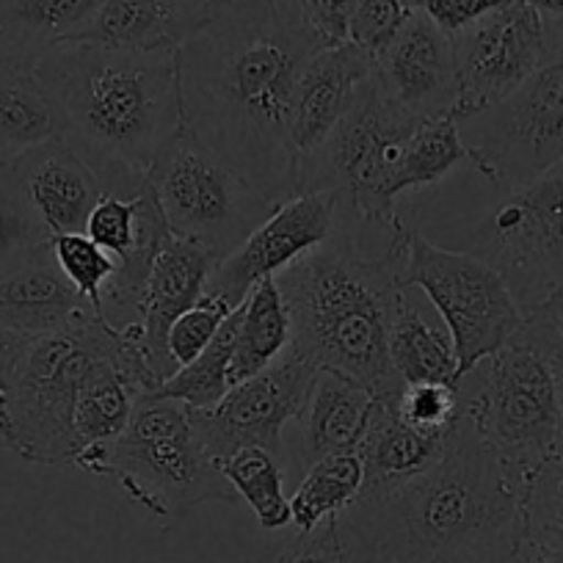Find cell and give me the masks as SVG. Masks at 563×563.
Wrapping results in <instances>:
<instances>
[{
    "label": "cell",
    "instance_id": "cell-1",
    "mask_svg": "<svg viewBox=\"0 0 563 563\" xmlns=\"http://www.w3.org/2000/svg\"><path fill=\"white\" fill-rule=\"evenodd\" d=\"M321 47L299 0H219L175 51L183 128L274 205L296 197L290 100Z\"/></svg>",
    "mask_w": 563,
    "mask_h": 563
},
{
    "label": "cell",
    "instance_id": "cell-2",
    "mask_svg": "<svg viewBox=\"0 0 563 563\" xmlns=\"http://www.w3.org/2000/svg\"><path fill=\"white\" fill-rule=\"evenodd\" d=\"M345 563H506L522 541V489L459 415L440 462L338 514Z\"/></svg>",
    "mask_w": 563,
    "mask_h": 563
},
{
    "label": "cell",
    "instance_id": "cell-3",
    "mask_svg": "<svg viewBox=\"0 0 563 563\" xmlns=\"http://www.w3.org/2000/svg\"><path fill=\"white\" fill-rule=\"evenodd\" d=\"M34 73L62 111V139L95 169L106 194L139 197L183 128L175 51L67 42L45 53Z\"/></svg>",
    "mask_w": 563,
    "mask_h": 563
},
{
    "label": "cell",
    "instance_id": "cell-4",
    "mask_svg": "<svg viewBox=\"0 0 563 563\" xmlns=\"http://www.w3.org/2000/svg\"><path fill=\"white\" fill-rule=\"evenodd\" d=\"M362 230L365 224L340 205L332 238L276 274V285L294 327L290 349L316 367L354 378L376 398H393L404 384L389 360V334L406 299L400 271L411 227L378 252L367 249Z\"/></svg>",
    "mask_w": 563,
    "mask_h": 563
},
{
    "label": "cell",
    "instance_id": "cell-5",
    "mask_svg": "<svg viewBox=\"0 0 563 563\" xmlns=\"http://www.w3.org/2000/svg\"><path fill=\"white\" fill-rule=\"evenodd\" d=\"M106 362H117L144 398L161 387L139 318L117 327L97 312H86L64 332L34 338L25 345L3 382L12 420L7 445L23 462L42 467L73 464L78 393Z\"/></svg>",
    "mask_w": 563,
    "mask_h": 563
},
{
    "label": "cell",
    "instance_id": "cell-6",
    "mask_svg": "<svg viewBox=\"0 0 563 563\" xmlns=\"http://www.w3.org/2000/svg\"><path fill=\"white\" fill-rule=\"evenodd\" d=\"M459 387L462 411L525 495L561 448V395L541 323L525 316L517 334L459 378Z\"/></svg>",
    "mask_w": 563,
    "mask_h": 563
},
{
    "label": "cell",
    "instance_id": "cell-7",
    "mask_svg": "<svg viewBox=\"0 0 563 563\" xmlns=\"http://www.w3.org/2000/svg\"><path fill=\"white\" fill-rule=\"evenodd\" d=\"M73 467L111 475L153 517L175 522L202 503H238V492L208 456L180 400L147 395L113 442L75 456Z\"/></svg>",
    "mask_w": 563,
    "mask_h": 563
},
{
    "label": "cell",
    "instance_id": "cell-8",
    "mask_svg": "<svg viewBox=\"0 0 563 563\" xmlns=\"http://www.w3.org/2000/svg\"><path fill=\"white\" fill-rule=\"evenodd\" d=\"M420 124L422 119L389 100L373 73L321 147L299 158L296 194L334 191L362 224L384 232L404 230L406 221L389 194V177L404 141Z\"/></svg>",
    "mask_w": 563,
    "mask_h": 563
},
{
    "label": "cell",
    "instance_id": "cell-9",
    "mask_svg": "<svg viewBox=\"0 0 563 563\" xmlns=\"http://www.w3.org/2000/svg\"><path fill=\"white\" fill-rule=\"evenodd\" d=\"M147 186L172 235L199 243L219 260L235 252L276 208L186 128L158 155Z\"/></svg>",
    "mask_w": 563,
    "mask_h": 563
},
{
    "label": "cell",
    "instance_id": "cell-10",
    "mask_svg": "<svg viewBox=\"0 0 563 563\" xmlns=\"http://www.w3.org/2000/svg\"><path fill=\"white\" fill-rule=\"evenodd\" d=\"M404 288H420L456 345L459 378L495 354L522 327L525 312L506 279L467 249H445L411 230L400 271Z\"/></svg>",
    "mask_w": 563,
    "mask_h": 563
},
{
    "label": "cell",
    "instance_id": "cell-11",
    "mask_svg": "<svg viewBox=\"0 0 563 563\" xmlns=\"http://www.w3.org/2000/svg\"><path fill=\"white\" fill-rule=\"evenodd\" d=\"M462 249L506 279L528 316L563 290V161L525 186L500 194L467 232Z\"/></svg>",
    "mask_w": 563,
    "mask_h": 563
},
{
    "label": "cell",
    "instance_id": "cell-12",
    "mask_svg": "<svg viewBox=\"0 0 563 563\" xmlns=\"http://www.w3.org/2000/svg\"><path fill=\"white\" fill-rule=\"evenodd\" d=\"M470 166L497 194L525 186L563 161V36L541 67L500 106L459 122Z\"/></svg>",
    "mask_w": 563,
    "mask_h": 563
},
{
    "label": "cell",
    "instance_id": "cell-13",
    "mask_svg": "<svg viewBox=\"0 0 563 563\" xmlns=\"http://www.w3.org/2000/svg\"><path fill=\"white\" fill-rule=\"evenodd\" d=\"M456 53L459 97L456 122L484 113L511 97L550 53V34L525 0H506L459 36Z\"/></svg>",
    "mask_w": 563,
    "mask_h": 563
},
{
    "label": "cell",
    "instance_id": "cell-14",
    "mask_svg": "<svg viewBox=\"0 0 563 563\" xmlns=\"http://www.w3.org/2000/svg\"><path fill=\"white\" fill-rule=\"evenodd\" d=\"M316 371L299 351L288 349L257 376L232 384L216 406L191 409V426L208 456L221 462L243 448H268L282 456V431L305 406Z\"/></svg>",
    "mask_w": 563,
    "mask_h": 563
},
{
    "label": "cell",
    "instance_id": "cell-15",
    "mask_svg": "<svg viewBox=\"0 0 563 563\" xmlns=\"http://www.w3.org/2000/svg\"><path fill=\"white\" fill-rule=\"evenodd\" d=\"M338 221L340 197L334 191L296 194L288 202L276 205L274 213L235 252L219 260L205 294L238 307L260 279L282 274L296 260L327 243L338 230Z\"/></svg>",
    "mask_w": 563,
    "mask_h": 563
},
{
    "label": "cell",
    "instance_id": "cell-16",
    "mask_svg": "<svg viewBox=\"0 0 563 563\" xmlns=\"http://www.w3.org/2000/svg\"><path fill=\"white\" fill-rule=\"evenodd\" d=\"M376 78L389 100L417 119L453 117L459 97L453 40L437 29L420 9L376 58Z\"/></svg>",
    "mask_w": 563,
    "mask_h": 563
},
{
    "label": "cell",
    "instance_id": "cell-17",
    "mask_svg": "<svg viewBox=\"0 0 563 563\" xmlns=\"http://www.w3.org/2000/svg\"><path fill=\"white\" fill-rule=\"evenodd\" d=\"M216 265H219V257L213 252L177 235L166 238L164 246L155 254L153 268L135 305V316L144 327V349L161 384L169 382L177 373L166 351L172 323L202 299Z\"/></svg>",
    "mask_w": 563,
    "mask_h": 563
},
{
    "label": "cell",
    "instance_id": "cell-18",
    "mask_svg": "<svg viewBox=\"0 0 563 563\" xmlns=\"http://www.w3.org/2000/svg\"><path fill=\"white\" fill-rule=\"evenodd\" d=\"M376 73V58L367 56L351 42L321 47L307 62L296 80L294 100H290L288 135L294 147L296 166L299 158L321 147L334 124L345 117L354 102L356 91L362 89L371 75Z\"/></svg>",
    "mask_w": 563,
    "mask_h": 563
},
{
    "label": "cell",
    "instance_id": "cell-19",
    "mask_svg": "<svg viewBox=\"0 0 563 563\" xmlns=\"http://www.w3.org/2000/svg\"><path fill=\"white\" fill-rule=\"evenodd\" d=\"M12 166L51 238L86 232V221L106 188L62 135L23 153Z\"/></svg>",
    "mask_w": 563,
    "mask_h": 563
},
{
    "label": "cell",
    "instance_id": "cell-20",
    "mask_svg": "<svg viewBox=\"0 0 563 563\" xmlns=\"http://www.w3.org/2000/svg\"><path fill=\"white\" fill-rule=\"evenodd\" d=\"M86 312L95 310L58 268L51 241L0 274V327L20 338L64 332Z\"/></svg>",
    "mask_w": 563,
    "mask_h": 563
},
{
    "label": "cell",
    "instance_id": "cell-21",
    "mask_svg": "<svg viewBox=\"0 0 563 563\" xmlns=\"http://www.w3.org/2000/svg\"><path fill=\"white\" fill-rule=\"evenodd\" d=\"M376 395L354 378L318 367L301 411L296 415V456L305 467L334 453H356L371 422Z\"/></svg>",
    "mask_w": 563,
    "mask_h": 563
},
{
    "label": "cell",
    "instance_id": "cell-22",
    "mask_svg": "<svg viewBox=\"0 0 563 563\" xmlns=\"http://www.w3.org/2000/svg\"><path fill=\"white\" fill-rule=\"evenodd\" d=\"M213 9V0H102L78 42L135 53L177 51Z\"/></svg>",
    "mask_w": 563,
    "mask_h": 563
},
{
    "label": "cell",
    "instance_id": "cell-23",
    "mask_svg": "<svg viewBox=\"0 0 563 563\" xmlns=\"http://www.w3.org/2000/svg\"><path fill=\"white\" fill-rule=\"evenodd\" d=\"M451 431H420L400 420L393 398H376L356 456L365 467L362 489H387L426 473L442 459Z\"/></svg>",
    "mask_w": 563,
    "mask_h": 563
},
{
    "label": "cell",
    "instance_id": "cell-24",
    "mask_svg": "<svg viewBox=\"0 0 563 563\" xmlns=\"http://www.w3.org/2000/svg\"><path fill=\"white\" fill-rule=\"evenodd\" d=\"M102 0H0V58L34 69L53 47L78 42Z\"/></svg>",
    "mask_w": 563,
    "mask_h": 563
},
{
    "label": "cell",
    "instance_id": "cell-25",
    "mask_svg": "<svg viewBox=\"0 0 563 563\" xmlns=\"http://www.w3.org/2000/svg\"><path fill=\"white\" fill-rule=\"evenodd\" d=\"M64 135V117L34 69L0 58V161L14 164L23 153Z\"/></svg>",
    "mask_w": 563,
    "mask_h": 563
},
{
    "label": "cell",
    "instance_id": "cell-26",
    "mask_svg": "<svg viewBox=\"0 0 563 563\" xmlns=\"http://www.w3.org/2000/svg\"><path fill=\"white\" fill-rule=\"evenodd\" d=\"M241 323H238L235 354L230 365V382L257 376L268 365H274L294 343L290 312L276 276H265L241 301Z\"/></svg>",
    "mask_w": 563,
    "mask_h": 563
},
{
    "label": "cell",
    "instance_id": "cell-27",
    "mask_svg": "<svg viewBox=\"0 0 563 563\" xmlns=\"http://www.w3.org/2000/svg\"><path fill=\"white\" fill-rule=\"evenodd\" d=\"M464 164H470V150L456 117L448 113V117L426 119L400 147L389 177V194L398 199L400 194L434 188Z\"/></svg>",
    "mask_w": 563,
    "mask_h": 563
},
{
    "label": "cell",
    "instance_id": "cell-28",
    "mask_svg": "<svg viewBox=\"0 0 563 563\" xmlns=\"http://www.w3.org/2000/svg\"><path fill=\"white\" fill-rule=\"evenodd\" d=\"M389 360L400 384L453 382L459 384V356L448 329L426 321L409 299L400 301L389 334Z\"/></svg>",
    "mask_w": 563,
    "mask_h": 563
},
{
    "label": "cell",
    "instance_id": "cell-29",
    "mask_svg": "<svg viewBox=\"0 0 563 563\" xmlns=\"http://www.w3.org/2000/svg\"><path fill=\"white\" fill-rule=\"evenodd\" d=\"M141 398L144 395L128 382L117 362L97 367L80 387L75 404V456L117 440L130 426V417Z\"/></svg>",
    "mask_w": 563,
    "mask_h": 563
},
{
    "label": "cell",
    "instance_id": "cell-30",
    "mask_svg": "<svg viewBox=\"0 0 563 563\" xmlns=\"http://www.w3.org/2000/svg\"><path fill=\"white\" fill-rule=\"evenodd\" d=\"M365 486V467L356 453H334L307 467L290 497V517L299 533H310L327 519L343 514Z\"/></svg>",
    "mask_w": 563,
    "mask_h": 563
},
{
    "label": "cell",
    "instance_id": "cell-31",
    "mask_svg": "<svg viewBox=\"0 0 563 563\" xmlns=\"http://www.w3.org/2000/svg\"><path fill=\"white\" fill-rule=\"evenodd\" d=\"M221 473L230 481L238 497L249 503L263 530H282L294 522L290 497L285 495L282 456L268 448H243L219 462Z\"/></svg>",
    "mask_w": 563,
    "mask_h": 563
},
{
    "label": "cell",
    "instance_id": "cell-32",
    "mask_svg": "<svg viewBox=\"0 0 563 563\" xmlns=\"http://www.w3.org/2000/svg\"><path fill=\"white\" fill-rule=\"evenodd\" d=\"M238 323H241V307L227 316L216 338L210 340L208 349L183 365L169 382L161 384L155 395L161 398H172L186 404L188 409H210L219 404L227 393H230V365L232 354H235V340H238Z\"/></svg>",
    "mask_w": 563,
    "mask_h": 563
},
{
    "label": "cell",
    "instance_id": "cell-33",
    "mask_svg": "<svg viewBox=\"0 0 563 563\" xmlns=\"http://www.w3.org/2000/svg\"><path fill=\"white\" fill-rule=\"evenodd\" d=\"M51 241V232L31 208L29 194L12 164L0 161V274Z\"/></svg>",
    "mask_w": 563,
    "mask_h": 563
},
{
    "label": "cell",
    "instance_id": "cell-34",
    "mask_svg": "<svg viewBox=\"0 0 563 563\" xmlns=\"http://www.w3.org/2000/svg\"><path fill=\"white\" fill-rule=\"evenodd\" d=\"M51 249L56 254L58 268L73 282L75 290L89 301L97 316H102V294L117 274V260L106 249L97 246L86 232L53 235Z\"/></svg>",
    "mask_w": 563,
    "mask_h": 563
},
{
    "label": "cell",
    "instance_id": "cell-35",
    "mask_svg": "<svg viewBox=\"0 0 563 563\" xmlns=\"http://www.w3.org/2000/svg\"><path fill=\"white\" fill-rule=\"evenodd\" d=\"M522 536L563 552V459H550L525 489Z\"/></svg>",
    "mask_w": 563,
    "mask_h": 563
},
{
    "label": "cell",
    "instance_id": "cell-36",
    "mask_svg": "<svg viewBox=\"0 0 563 563\" xmlns=\"http://www.w3.org/2000/svg\"><path fill=\"white\" fill-rule=\"evenodd\" d=\"M395 411L411 429L451 431L462 415V387L453 382L404 384L395 395Z\"/></svg>",
    "mask_w": 563,
    "mask_h": 563
},
{
    "label": "cell",
    "instance_id": "cell-37",
    "mask_svg": "<svg viewBox=\"0 0 563 563\" xmlns=\"http://www.w3.org/2000/svg\"><path fill=\"white\" fill-rule=\"evenodd\" d=\"M232 310L235 307L227 305L224 299L205 294L191 310H186L172 323L169 338H166V351H169V360L175 362L177 371L191 360H197L208 349L210 340L216 338V332H219L221 323L227 321Z\"/></svg>",
    "mask_w": 563,
    "mask_h": 563
},
{
    "label": "cell",
    "instance_id": "cell-38",
    "mask_svg": "<svg viewBox=\"0 0 563 563\" xmlns=\"http://www.w3.org/2000/svg\"><path fill=\"white\" fill-rule=\"evenodd\" d=\"M411 7L404 0H356L349 18V42L378 58L409 20Z\"/></svg>",
    "mask_w": 563,
    "mask_h": 563
},
{
    "label": "cell",
    "instance_id": "cell-39",
    "mask_svg": "<svg viewBox=\"0 0 563 563\" xmlns=\"http://www.w3.org/2000/svg\"><path fill=\"white\" fill-rule=\"evenodd\" d=\"M274 563H345L343 544L338 536V517L327 519L310 533H299Z\"/></svg>",
    "mask_w": 563,
    "mask_h": 563
},
{
    "label": "cell",
    "instance_id": "cell-40",
    "mask_svg": "<svg viewBox=\"0 0 563 563\" xmlns=\"http://www.w3.org/2000/svg\"><path fill=\"white\" fill-rule=\"evenodd\" d=\"M506 0H417V7L431 23L448 36H459L489 12L500 9Z\"/></svg>",
    "mask_w": 563,
    "mask_h": 563
},
{
    "label": "cell",
    "instance_id": "cell-41",
    "mask_svg": "<svg viewBox=\"0 0 563 563\" xmlns=\"http://www.w3.org/2000/svg\"><path fill=\"white\" fill-rule=\"evenodd\" d=\"M299 3L323 45L332 47L349 42V18L356 0H299Z\"/></svg>",
    "mask_w": 563,
    "mask_h": 563
},
{
    "label": "cell",
    "instance_id": "cell-42",
    "mask_svg": "<svg viewBox=\"0 0 563 563\" xmlns=\"http://www.w3.org/2000/svg\"><path fill=\"white\" fill-rule=\"evenodd\" d=\"M528 316H533L541 323V329H544L552 367H555L558 395H561V448H558V459H563V290L541 307H536L533 312H528Z\"/></svg>",
    "mask_w": 563,
    "mask_h": 563
},
{
    "label": "cell",
    "instance_id": "cell-43",
    "mask_svg": "<svg viewBox=\"0 0 563 563\" xmlns=\"http://www.w3.org/2000/svg\"><path fill=\"white\" fill-rule=\"evenodd\" d=\"M506 563H563V552L550 550L544 544H536V541L525 539L517 544V550L511 552Z\"/></svg>",
    "mask_w": 563,
    "mask_h": 563
},
{
    "label": "cell",
    "instance_id": "cell-44",
    "mask_svg": "<svg viewBox=\"0 0 563 563\" xmlns=\"http://www.w3.org/2000/svg\"><path fill=\"white\" fill-rule=\"evenodd\" d=\"M29 343V338H20V334L0 327V378H3V382H7V376L12 373V367L18 365L20 354H23Z\"/></svg>",
    "mask_w": 563,
    "mask_h": 563
},
{
    "label": "cell",
    "instance_id": "cell-45",
    "mask_svg": "<svg viewBox=\"0 0 563 563\" xmlns=\"http://www.w3.org/2000/svg\"><path fill=\"white\" fill-rule=\"evenodd\" d=\"M528 7L536 9V14L544 23L547 34L552 40H561L563 36V0H525Z\"/></svg>",
    "mask_w": 563,
    "mask_h": 563
},
{
    "label": "cell",
    "instance_id": "cell-46",
    "mask_svg": "<svg viewBox=\"0 0 563 563\" xmlns=\"http://www.w3.org/2000/svg\"><path fill=\"white\" fill-rule=\"evenodd\" d=\"M12 437V420H9V400H7V384L0 378V440L9 442Z\"/></svg>",
    "mask_w": 563,
    "mask_h": 563
},
{
    "label": "cell",
    "instance_id": "cell-47",
    "mask_svg": "<svg viewBox=\"0 0 563 563\" xmlns=\"http://www.w3.org/2000/svg\"><path fill=\"white\" fill-rule=\"evenodd\" d=\"M404 3H409V7H411V9H415V7H417V0H404Z\"/></svg>",
    "mask_w": 563,
    "mask_h": 563
},
{
    "label": "cell",
    "instance_id": "cell-48",
    "mask_svg": "<svg viewBox=\"0 0 563 563\" xmlns=\"http://www.w3.org/2000/svg\"><path fill=\"white\" fill-rule=\"evenodd\" d=\"M213 3H219V0H213Z\"/></svg>",
    "mask_w": 563,
    "mask_h": 563
}]
</instances>
